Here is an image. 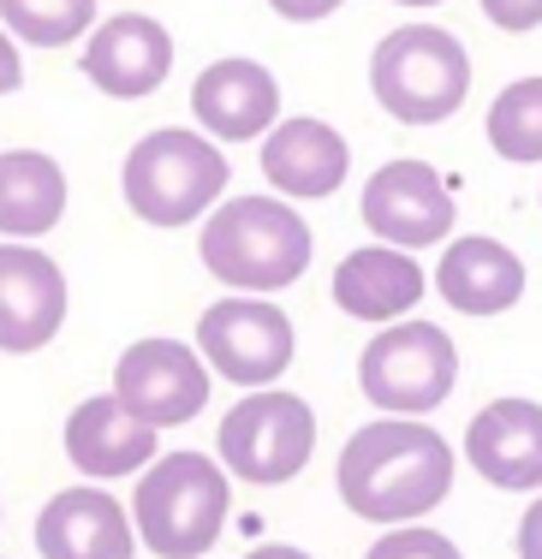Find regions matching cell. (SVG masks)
<instances>
[{"mask_svg":"<svg viewBox=\"0 0 542 559\" xmlns=\"http://www.w3.org/2000/svg\"><path fill=\"white\" fill-rule=\"evenodd\" d=\"M78 72L114 102H143L174 78V36L150 12H114L78 43Z\"/></svg>","mask_w":542,"mask_h":559,"instance_id":"cell-12","label":"cell"},{"mask_svg":"<svg viewBox=\"0 0 542 559\" xmlns=\"http://www.w3.org/2000/svg\"><path fill=\"white\" fill-rule=\"evenodd\" d=\"M245 559H310V554L293 548V542H257V548H250Z\"/></svg>","mask_w":542,"mask_h":559,"instance_id":"cell-28","label":"cell"},{"mask_svg":"<svg viewBox=\"0 0 542 559\" xmlns=\"http://www.w3.org/2000/svg\"><path fill=\"white\" fill-rule=\"evenodd\" d=\"M66 310H72V286H66L60 262L43 245L0 238V352L31 357L55 345Z\"/></svg>","mask_w":542,"mask_h":559,"instance_id":"cell-11","label":"cell"},{"mask_svg":"<svg viewBox=\"0 0 542 559\" xmlns=\"http://www.w3.org/2000/svg\"><path fill=\"white\" fill-rule=\"evenodd\" d=\"M209 388H215V369L203 364V352L191 340L150 334V340H131L120 352L108 393L138 423H150V429H179V423L203 417Z\"/></svg>","mask_w":542,"mask_h":559,"instance_id":"cell-9","label":"cell"},{"mask_svg":"<svg viewBox=\"0 0 542 559\" xmlns=\"http://www.w3.org/2000/svg\"><path fill=\"white\" fill-rule=\"evenodd\" d=\"M197 352L215 369V381H233L239 393L281 388V376L298 357V328L274 298H250V292H227L197 316Z\"/></svg>","mask_w":542,"mask_h":559,"instance_id":"cell-8","label":"cell"},{"mask_svg":"<svg viewBox=\"0 0 542 559\" xmlns=\"http://www.w3.org/2000/svg\"><path fill=\"white\" fill-rule=\"evenodd\" d=\"M227 150H221L209 131L191 126H162L150 138H138L120 162V197L126 209L143 226H162V233H179V226H203L227 203Z\"/></svg>","mask_w":542,"mask_h":559,"instance_id":"cell-3","label":"cell"},{"mask_svg":"<svg viewBox=\"0 0 542 559\" xmlns=\"http://www.w3.org/2000/svg\"><path fill=\"white\" fill-rule=\"evenodd\" d=\"M36 554L43 559H131L138 554L131 506H120L96 483L60 488L36 512Z\"/></svg>","mask_w":542,"mask_h":559,"instance_id":"cell-18","label":"cell"},{"mask_svg":"<svg viewBox=\"0 0 542 559\" xmlns=\"http://www.w3.org/2000/svg\"><path fill=\"white\" fill-rule=\"evenodd\" d=\"M478 7H483V19L495 24V31H507V36L542 31V0H478Z\"/></svg>","mask_w":542,"mask_h":559,"instance_id":"cell-24","label":"cell"},{"mask_svg":"<svg viewBox=\"0 0 542 559\" xmlns=\"http://www.w3.org/2000/svg\"><path fill=\"white\" fill-rule=\"evenodd\" d=\"M512 554H519V559H542V495L525 506L519 530H512Z\"/></svg>","mask_w":542,"mask_h":559,"instance_id":"cell-26","label":"cell"},{"mask_svg":"<svg viewBox=\"0 0 542 559\" xmlns=\"http://www.w3.org/2000/svg\"><path fill=\"white\" fill-rule=\"evenodd\" d=\"M215 452L250 488H286L316 459V411L293 388H257L221 417Z\"/></svg>","mask_w":542,"mask_h":559,"instance_id":"cell-7","label":"cell"},{"mask_svg":"<svg viewBox=\"0 0 542 559\" xmlns=\"http://www.w3.org/2000/svg\"><path fill=\"white\" fill-rule=\"evenodd\" d=\"M0 24L19 48H66L96 31V0H0Z\"/></svg>","mask_w":542,"mask_h":559,"instance_id":"cell-22","label":"cell"},{"mask_svg":"<svg viewBox=\"0 0 542 559\" xmlns=\"http://www.w3.org/2000/svg\"><path fill=\"white\" fill-rule=\"evenodd\" d=\"M19 84H24V55H19V43H12V31L0 24V96H12Z\"/></svg>","mask_w":542,"mask_h":559,"instance_id":"cell-27","label":"cell"},{"mask_svg":"<svg viewBox=\"0 0 542 559\" xmlns=\"http://www.w3.org/2000/svg\"><path fill=\"white\" fill-rule=\"evenodd\" d=\"M150 423H138L114 393H90L66 417V459L84 483H120V476H143L162 452H155Z\"/></svg>","mask_w":542,"mask_h":559,"instance_id":"cell-19","label":"cell"},{"mask_svg":"<svg viewBox=\"0 0 542 559\" xmlns=\"http://www.w3.org/2000/svg\"><path fill=\"white\" fill-rule=\"evenodd\" d=\"M340 7H346V0H269V12L286 24H322V19H334Z\"/></svg>","mask_w":542,"mask_h":559,"instance_id":"cell-25","label":"cell"},{"mask_svg":"<svg viewBox=\"0 0 542 559\" xmlns=\"http://www.w3.org/2000/svg\"><path fill=\"white\" fill-rule=\"evenodd\" d=\"M488 150L512 167H542V72L512 78L495 102H488Z\"/></svg>","mask_w":542,"mask_h":559,"instance_id":"cell-21","label":"cell"},{"mask_svg":"<svg viewBox=\"0 0 542 559\" xmlns=\"http://www.w3.org/2000/svg\"><path fill=\"white\" fill-rule=\"evenodd\" d=\"M429 286L441 292V304L459 316H507V310H519L525 286H531V269H525V257L512 245H500V238L453 233L441 245V257H435Z\"/></svg>","mask_w":542,"mask_h":559,"instance_id":"cell-16","label":"cell"},{"mask_svg":"<svg viewBox=\"0 0 542 559\" xmlns=\"http://www.w3.org/2000/svg\"><path fill=\"white\" fill-rule=\"evenodd\" d=\"M66 167L48 150H0V238L36 245L66 221Z\"/></svg>","mask_w":542,"mask_h":559,"instance_id":"cell-20","label":"cell"},{"mask_svg":"<svg viewBox=\"0 0 542 559\" xmlns=\"http://www.w3.org/2000/svg\"><path fill=\"white\" fill-rule=\"evenodd\" d=\"M233 512V476L209 452H162L138 476L131 524L155 559H203L227 536Z\"/></svg>","mask_w":542,"mask_h":559,"instance_id":"cell-4","label":"cell"},{"mask_svg":"<svg viewBox=\"0 0 542 559\" xmlns=\"http://www.w3.org/2000/svg\"><path fill=\"white\" fill-rule=\"evenodd\" d=\"M191 119L215 143H262L281 126V84L250 55L209 60L191 84Z\"/></svg>","mask_w":542,"mask_h":559,"instance_id":"cell-13","label":"cell"},{"mask_svg":"<svg viewBox=\"0 0 542 559\" xmlns=\"http://www.w3.org/2000/svg\"><path fill=\"white\" fill-rule=\"evenodd\" d=\"M369 96L400 126H447L471 96V55L453 31L417 19L369 48Z\"/></svg>","mask_w":542,"mask_h":559,"instance_id":"cell-5","label":"cell"},{"mask_svg":"<svg viewBox=\"0 0 542 559\" xmlns=\"http://www.w3.org/2000/svg\"><path fill=\"white\" fill-rule=\"evenodd\" d=\"M358 215L376 233V245H400V250H429L447 245L459 233V203L447 191V179L417 155H400V162H381L369 173Z\"/></svg>","mask_w":542,"mask_h":559,"instance_id":"cell-10","label":"cell"},{"mask_svg":"<svg viewBox=\"0 0 542 559\" xmlns=\"http://www.w3.org/2000/svg\"><path fill=\"white\" fill-rule=\"evenodd\" d=\"M537 203H542V185H537Z\"/></svg>","mask_w":542,"mask_h":559,"instance_id":"cell-30","label":"cell"},{"mask_svg":"<svg viewBox=\"0 0 542 559\" xmlns=\"http://www.w3.org/2000/svg\"><path fill=\"white\" fill-rule=\"evenodd\" d=\"M429 292V274H423L417 250H400V245H358L334 262V280H328V298H334L340 316L364 328H388V322H405V316L423 304Z\"/></svg>","mask_w":542,"mask_h":559,"instance_id":"cell-15","label":"cell"},{"mask_svg":"<svg viewBox=\"0 0 542 559\" xmlns=\"http://www.w3.org/2000/svg\"><path fill=\"white\" fill-rule=\"evenodd\" d=\"M364 559H466L453 536H441L435 524H393L369 542Z\"/></svg>","mask_w":542,"mask_h":559,"instance_id":"cell-23","label":"cell"},{"mask_svg":"<svg viewBox=\"0 0 542 559\" xmlns=\"http://www.w3.org/2000/svg\"><path fill=\"white\" fill-rule=\"evenodd\" d=\"M393 7H417V12H429V7H447V0H393Z\"/></svg>","mask_w":542,"mask_h":559,"instance_id":"cell-29","label":"cell"},{"mask_svg":"<svg viewBox=\"0 0 542 559\" xmlns=\"http://www.w3.org/2000/svg\"><path fill=\"white\" fill-rule=\"evenodd\" d=\"M466 464L500 495H542V405L525 393L488 399L466 423Z\"/></svg>","mask_w":542,"mask_h":559,"instance_id":"cell-14","label":"cell"},{"mask_svg":"<svg viewBox=\"0 0 542 559\" xmlns=\"http://www.w3.org/2000/svg\"><path fill=\"white\" fill-rule=\"evenodd\" d=\"M459 388V345L435 322H388L358 352V393L376 417H435Z\"/></svg>","mask_w":542,"mask_h":559,"instance_id":"cell-6","label":"cell"},{"mask_svg":"<svg viewBox=\"0 0 542 559\" xmlns=\"http://www.w3.org/2000/svg\"><path fill=\"white\" fill-rule=\"evenodd\" d=\"M197 257H203L209 280L227 292H250V298H274V292L298 286L310 274L316 233L298 215V203L274 191H245L227 197L197 233Z\"/></svg>","mask_w":542,"mask_h":559,"instance_id":"cell-2","label":"cell"},{"mask_svg":"<svg viewBox=\"0 0 542 559\" xmlns=\"http://www.w3.org/2000/svg\"><path fill=\"white\" fill-rule=\"evenodd\" d=\"M262 179L286 203H322L346 185L352 173V143L316 114H281V126L262 138Z\"/></svg>","mask_w":542,"mask_h":559,"instance_id":"cell-17","label":"cell"},{"mask_svg":"<svg viewBox=\"0 0 542 559\" xmlns=\"http://www.w3.org/2000/svg\"><path fill=\"white\" fill-rule=\"evenodd\" d=\"M453 471L459 452L429 417H376L364 429H352V441L340 447L334 488L352 518L393 530V524H423L453 495Z\"/></svg>","mask_w":542,"mask_h":559,"instance_id":"cell-1","label":"cell"}]
</instances>
